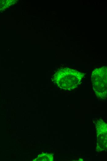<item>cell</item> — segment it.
I'll return each mask as SVG.
<instances>
[{
	"instance_id": "cell-2",
	"label": "cell",
	"mask_w": 107,
	"mask_h": 161,
	"mask_svg": "<svg viewBox=\"0 0 107 161\" xmlns=\"http://www.w3.org/2000/svg\"><path fill=\"white\" fill-rule=\"evenodd\" d=\"M91 81L94 91L97 98L105 100L107 98V67L95 69L92 72Z\"/></svg>"
},
{
	"instance_id": "cell-1",
	"label": "cell",
	"mask_w": 107,
	"mask_h": 161,
	"mask_svg": "<svg viewBox=\"0 0 107 161\" xmlns=\"http://www.w3.org/2000/svg\"><path fill=\"white\" fill-rule=\"evenodd\" d=\"M84 76L83 74L81 72L65 67L57 71L55 75L54 80L60 88L71 90L78 86Z\"/></svg>"
},
{
	"instance_id": "cell-4",
	"label": "cell",
	"mask_w": 107,
	"mask_h": 161,
	"mask_svg": "<svg viewBox=\"0 0 107 161\" xmlns=\"http://www.w3.org/2000/svg\"><path fill=\"white\" fill-rule=\"evenodd\" d=\"M36 159V160L38 161H52L53 160V156L50 154H41L38 156Z\"/></svg>"
},
{
	"instance_id": "cell-3",
	"label": "cell",
	"mask_w": 107,
	"mask_h": 161,
	"mask_svg": "<svg viewBox=\"0 0 107 161\" xmlns=\"http://www.w3.org/2000/svg\"><path fill=\"white\" fill-rule=\"evenodd\" d=\"M97 150H104L107 147V125L102 120H99L96 127Z\"/></svg>"
}]
</instances>
